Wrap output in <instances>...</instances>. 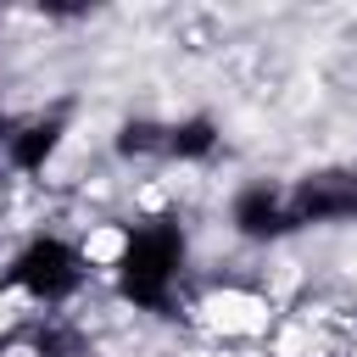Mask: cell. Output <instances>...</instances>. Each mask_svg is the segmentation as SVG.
Here are the masks:
<instances>
[{
    "label": "cell",
    "mask_w": 357,
    "mask_h": 357,
    "mask_svg": "<svg viewBox=\"0 0 357 357\" xmlns=\"http://www.w3.org/2000/svg\"><path fill=\"white\" fill-rule=\"evenodd\" d=\"M212 145H218V128H212V117L173 123V128H167V139H162V151H167V156H184V162H190V156H206Z\"/></svg>",
    "instance_id": "6"
},
{
    "label": "cell",
    "mask_w": 357,
    "mask_h": 357,
    "mask_svg": "<svg viewBox=\"0 0 357 357\" xmlns=\"http://www.w3.org/2000/svg\"><path fill=\"white\" fill-rule=\"evenodd\" d=\"M290 218L296 223H340V218H357V173L351 167H329V173L301 178L296 195H290Z\"/></svg>",
    "instance_id": "3"
},
{
    "label": "cell",
    "mask_w": 357,
    "mask_h": 357,
    "mask_svg": "<svg viewBox=\"0 0 357 357\" xmlns=\"http://www.w3.org/2000/svg\"><path fill=\"white\" fill-rule=\"evenodd\" d=\"M6 279H11L17 290L39 296V301H61V296H73V290L84 284V262H78V251H73L67 240L39 234V240H28V245L17 251V262H11Z\"/></svg>",
    "instance_id": "2"
},
{
    "label": "cell",
    "mask_w": 357,
    "mask_h": 357,
    "mask_svg": "<svg viewBox=\"0 0 357 357\" xmlns=\"http://www.w3.org/2000/svg\"><path fill=\"white\" fill-rule=\"evenodd\" d=\"M184 262V234L173 223H139L117 257V284L134 307H162L167 290H173V273Z\"/></svg>",
    "instance_id": "1"
},
{
    "label": "cell",
    "mask_w": 357,
    "mask_h": 357,
    "mask_svg": "<svg viewBox=\"0 0 357 357\" xmlns=\"http://www.w3.org/2000/svg\"><path fill=\"white\" fill-rule=\"evenodd\" d=\"M162 139H167V128H156V123H128L123 139H117V151H123V156H145V151H162Z\"/></svg>",
    "instance_id": "7"
},
{
    "label": "cell",
    "mask_w": 357,
    "mask_h": 357,
    "mask_svg": "<svg viewBox=\"0 0 357 357\" xmlns=\"http://www.w3.org/2000/svg\"><path fill=\"white\" fill-rule=\"evenodd\" d=\"M6 139H11V162H17V167H28V173H39V167L50 162L56 139H61V123H56V117H45V123H28L22 134H6Z\"/></svg>",
    "instance_id": "5"
},
{
    "label": "cell",
    "mask_w": 357,
    "mask_h": 357,
    "mask_svg": "<svg viewBox=\"0 0 357 357\" xmlns=\"http://www.w3.org/2000/svg\"><path fill=\"white\" fill-rule=\"evenodd\" d=\"M0 134H6V117H0Z\"/></svg>",
    "instance_id": "8"
},
{
    "label": "cell",
    "mask_w": 357,
    "mask_h": 357,
    "mask_svg": "<svg viewBox=\"0 0 357 357\" xmlns=\"http://www.w3.org/2000/svg\"><path fill=\"white\" fill-rule=\"evenodd\" d=\"M234 229H240L245 240H279V234H290V229H296L290 195H279V190H268V184H251V190L234 201Z\"/></svg>",
    "instance_id": "4"
}]
</instances>
